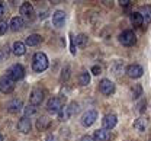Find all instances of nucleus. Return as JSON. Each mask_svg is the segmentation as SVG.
<instances>
[{"mask_svg": "<svg viewBox=\"0 0 151 141\" xmlns=\"http://www.w3.org/2000/svg\"><path fill=\"white\" fill-rule=\"evenodd\" d=\"M70 38H71V45H70V51H71V54H73V55H76V40L74 38H73V35H71V34H70Z\"/></svg>", "mask_w": 151, "mask_h": 141, "instance_id": "obj_32", "label": "nucleus"}, {"mask_svg": "<svg viewBox=\"0 0 151 141\" xmlns=\"http://www.w3.org/2000/svg\"><path fill=\"white\" fill-rule=\"evenodd\" d=\"M77 112H78V103H77V102H71L68 106L63 108V111L58 114V117H60L61 121H67V119H70L71 117H74Z\"/></svg>", "mask_w": 151, "mask_h": 141, "instance_id": "obj_3", "label": "nucleus"}, {"mask_svg": "<svg viewBox=\"0 0 151 141\" xmlns=\"http://www.w3.org/2000/svg\"><path fill=\"white\" fill-rule=\"evenodd\" d=\"M68 77H70V67H68V65H65V68L63 70V74H61V80L65 81Z\"/></svg>", "mask_w": 151, "mask_h": 141, "instance_id": "obj_29", "label": "nucleus"}, {"mask_svg": "<svg viewBox=\"0 0 151 141\" xmlns=\"http://www.w3.org/2000/svg\"><path fill=\"white\" fill-rule=\"evenodd\" d=\"M6 108H7V111H9V112L16 114V112H19V111L23 108V105H22V101H20V99H12V101L7 102Z\"/></svg>", "mask_w": 151, "mask_h": 141, "instance_id": "obj_16", "label": "nucleus"}, {"mask_svg": "<svg viewBox=\"0 0 151 141\" xmlns=\"http://www.w3.org/2000/svg\"><path fill=\"white\" fill-rule=\"evenodd\" d=\"M48 127V119L47 118H39L37 122V128L39 131H42V129H45Z\"/></svg>", "mask_w": 151, "mask_h": 141, "instance_id": "obj_27", "label": "nucleus"}, {"mask_svg": "<svg viewBox=\"0 0 151 141\" xmlns=\"http://www.w3.org/2000/svg\"><path fill=\"white\" fill-rule=\"evenodd\" d=\"M32 68L34 71L41 73V71H45L48 68V58L44 53H37L32 58Z\"/></svg>", "mask_w": 151, "mask_h": 141, "instance_id": "obj_1", "label": "nucleus"}, {"mask_svg": "<svg viewBox=\"0 0 151 141\" xmlns=\"http://www.w3.org/2000/svg\"><path fill=\"white\" fill-rule=\"evenodd\" d=\"M25 51H26V45L23 44V42H20V41H16L15 44H13V54L15 55H23L25 54Z\"/></svg>", "mask_w": 151, "mask_h": 141, "instance_id": "obj_20", "label": "nucleus"}, {"mask_svg": "<svg viewBox=\"0 0 151 141\" xmlns=\"http://www.w3.org/2000/svg\"><path fill=\"white\" fill-rule=\"evenodd\" d=\"M64 102H65V98H51L48 103H47V109L48 112L51 114H60L64 108Z\"/></svg>", "mask_w": 151, "mask_h": 141, "instance_id": "obj_2", "label": "nucleus"}, {"mask_svg": "<svg viewBox=\"0 0 151 141\" xmlns=\"http://www.w3.org/2000/svg\"><path fill=\"white\" fill-rule=\"evenodd\" d=\"M15 89V80L10 77V76H1L0 77V92L4 93V95H9L12 93Z\"/></svg>", "mask_w": 151, "mask_h": 141, "instance_id": "obj_4", "label": "nucleus"}, {"mask_svg": "<svg viewBox=\"0 0 151 141\" xmlns=\"http://www.w3.org/2000/svg\"><path fill=\"white\" fill-rule=\"evenodd\" d=\"M41 42V35H38V34H32V35H29L26 41H25V45H29V47H35Z\"/></svg>", "mask_w": 151, "mask_h": 141, "instance_id": "obj_21", "label": "nucleus"}, {"mask_svg": "<svg viewBox=\"0 0 151 141\" xmlns=\"http://www.w3.org/2000/svg\"><path fill=\"white\" fill-rule=\"evenodd\" d=\"M129 3H131V0H121V1H119L121 6H128Z\"/></svg>", "mask_w": 151, "mask_h": 141, "instance_id": "obj_35", "label": "nucleus"}, {"mask_svg": "<svg viewBox=\"0 0 151 141\" xmlns=\"http://www.w3.org/2000/svg\"><path fill=\"white\" fill-rule=\"evenodd\" d=\"M4 55H6V54H4V53H3V51H1V50H0V61H1V58H3V57H4Z\"/></svg>", "mask_w": 151, "mask_h": 141, "instance_id": "obj_37", "label": "nucleus"}, {"mask_svg": "<svg viewBox=\"0 0 151 141\" xmlns=\"http://www.w3.org/2000/svg\"><path fill=\"white\" fill-rule=\"evenodd\" d=\"M131 95L134 99H138L139 96H142V87H141V84H134V86H132Z\"/></svg>", "mask_w": 151, "mask_h": 141, "instance_id": "obj_23", "label": "nucleus"}, {"mask_svg": "<svg viewBox=\"0 0 151 141\" xmlns=\"http://www.w3.org/2000/svg\"><path fill=\"white\" fill-rule=\"evenodd\" d=\"M99 90H100L102 95L111 96V95L115 93V84L111 80H108V79H103V80L99 83Z\"/></svg>", "mask_w": 151, "mask_h": 141, "instance_id": "obj_7", "label": "nucleus"}, {"mask_svg": "<svg viewBox=\"0 0 151 141\" xmlns=\"http://www.w3.org/2000/svg\"><path fill=\"white\" fill-rule=\"evenodd\" d=\"M0 141H3V135H0Z\"/></svg>", "mask_w": 151, "mask_h": 141, "instance_id": "obj_38", "label": "nucleus"}, {"mask_svg": "<svg viewBox=\"0 0 151 141\" xmlns=\"http://www.w3.org/2000/svg\"><path fill=\"white\" fill-rule=\"evenodd\" d=\"M45 141H54V137H52V135H48V137H47V140Z\"/></svg>", "mask_w": 151, "mask_h": 141, "instance_id": "obj_36", "label": "nucleus"}, {"mask_svg": "<svg viewBox=\"0 0 151 141\" xmlns=\"http://www.w3.org/2000/svg\"><path fill=\"white\" fill-rule=\"evenodd\" d=\"M23 26H25V20H23L22 16H15V18H12V20H10V29H12L13 32L22 31Z\"/></svg>", "mask_w": 151, "mask_h": 141, "instance_id": "obj_15", "label": "nucleus"}, {"mask_svg": "<svg viewBox=\"0 0 151 141\" xmlns=\"http://www.w3.org/2000/svg\"><path fill=\"white\" fill-rule=\"evenodd\" d=\"M90 71H92V74H94V76H99L102 73V67L100 65H93Z\"/></svg>", "mask_w": 151, "mask_h": 141, "instance_id": "obj_31", "label": "nucleus"}, {"mask_svg": "<svg viewBox=\"0 0 151 141\" xmlns=\"http://www.w3.org/2000/svg\"><path fill=\"white\" fill-rule=\"evenodd\" d=\"M145 108H147V101H145V99H142V101L138 103V112H139V114H144Z\"/></svg>", "mask_w": 151, "mask_h": 141, "instance_id": "obj_30", "label": "nucleus"}, {"mask_svg": "<svg viewBox=\"0 0 151 141\" xmlns=\"http://www.w3.org/2000/svg\"><path fill=\"white\" fill-rule=\"evenodd\" d=\"M131 23L134 26H141V25L144 23L142 16L139 15V12H134V13H131Z\"/></svg>", "mask_w": 151, "mask_h": 141, "instance_id": "obj_22", "label": "nucleus"}, {"mask_svg": "<svg viewBox=\"0 0 151 141\" xmlns=\"http://www.w3.org/2000/svg\"><path fill=\"white\" fill-rule=\"evenodd\" d=\"M23 112H25V117H31V115H34V114L37 112V106L28 105L26 108H23Z\"/></svg>", "mask_w": 151, "mask_h": 141, "instance_id": "obj_26", "label": "nucleus"}, {"mask_svg": "<svg viewBox=\"0 0 151 141\" xmlns=\"http://www.w3.org/2000/svg\"><path fill=\"white\" fill-rule=\"evenodd\" d=\"M139 15L142 16V20L145 23H151V6H142L139 9Z\"/></svg>", "mask_w": 151, "mask_h": 141, "instance_id": "obj_19", "label": "nucleus"}, {"mask_svg": "<svg viewBox=\"0 0 151 141\" xmlns=\"http://www.w3.org/2000/svg\"><path fill=\"white\" fill-rule=\"evenodd\" d=\"M150 141H151V138H150Z\"/></svg>", "mask_w": 151, "mask_h": 141, "instance_id": "obj_39", "label": "nucleus"}, {"mask_svg": "<svg viewBox=\"0 0 151 141\" xmlns=\"http://www.w3.org/2000/svg\"><path fill=\"white\" fill-rule=\"evenodd\" d=\"M7 76H10L13 80H20L25 77V68L22 64H13L9 70H7Z\"/></svg>", "mask_w": 151, "mask_h": 141, "instance_id": "obj_5", "label": "nucleus"}, {"mask_svg": "<svg viewBox=\"0 0 151 141\" xmlns=\"http://www.w3.org/2000/svg\"><path fill=\"white\" fill-rule=\"evenodd\" d=\"M44 96H45V92L42 90V89H34L32 90V93H31V98H29V102H31V105H34V106H38V105H41L42 101H44Z\"/></svg>", "mask_w": 151, "mask_h": 141, "instance_id": "obj_9", "label": "nucleus"}, {"mask_svg": "<svg viewBox=\"0 0 151 141\" xmlns=\"http://www.w3.org/2000/svg\"><path fill=\"white\" fill-rule=\"evenodd\" d=\"M78 81H80V84H81V86H87V84L90 83V73L83 71V73L78 76Z\"/></svg>", "mask_w": 151, "mask_h": 141, "instance_id": "obj_25", "label": "nucleus"}, {"mask_svg": "<svg viewBox=\"0 0 151 141\" xmlns=\"http://www.w3.org/2000/svg\"><path fill=\"white\" fill-rule=\"evenodd\" d=\"M9 26H10V25H9L6 20L0 19V35H4V34H6V31L9 29Z\"/></svg>", "mask_w": 151, "mask_h": 141, "instance_id": "obj_28", "label": "nucleus"}, {"mask_svg": "<svg viewBox=\"0 0 151 141\" xmlns=\"http://www.w3.org/2000/svg\"><path fill=\"white\" fill-rule=\"evenodd\" d=\"M97 119V112L93 111V109H90V111H87V112H84L83 114V117H81V125L83 127H90V125H93L94 122Z\"/></svg>", "mask_w": 151, "mask_h": 141, "instance_id": "obj_8", "label": "nucleus"}, {"mask_svg": "<svg viewBox=\"0 0 151 141\" xmlns=\"http://www.w3.org/2000/svg\"><path fill=\"white\" fill-rule=\"evenodd\" d=\"M20 15L23 18H26L28 20H32L35 18V10H34V6L31 3H23L20 6Z\"/></svg>", "mask_w": 151, "mask_h": 141, "instance_id": "obj_11", "label": "nucleus"}, {"mask_svg": "<svg viewBox=\"0 0 151 141\" xmlns=\"http://www.w3.org/2000/svg\"><path fill=\"white\" fill-rule=\"evenodd\" d=\"M80 141H94V138H93V137H90V135H84V137H83Z\"/></svg>", "mask_w": 151, "mask_h": 141, "instance_id": "obj_34", "label": "nucleus"}, {"mask_svg": "<svg viewBox=\"0 0 151 141\" xmlns=\"http://www.w3.org/2000/svg\"><path fill=\"white\" fill-rule=\"evenodd\" d=\"M76 45H77V47H80V48L86 47V45H87V37H86L84 34L77 35V37H76Z\"/></svg>", "mask_w": 151, "mask_h": 141, "instance_id": "obj_24", "label": "nucleus"}, {"mask_svg": "<svg viewBox=\"0 0 151 141\" xmlns=\"http://www.w3.org/2000/svg\"><path fill=\"white\" fill-rule=\"evenodd\" d=\"M147 125H148V119L147 118H138L137 121L134 122V128L137 129V131H139V132H144L145 129H147Z\"/></svg>", "mask_w": 151, "mask_h": 141, "instance_id": "obj_18", "label": "nucleus"}, {"mask_svg": "<svg viewBox=\"0 0 151 141\" xmlns=\"http://www.w3.org/2000/svg\"><path fill=\"white\" fill-rule=\"evenodd\" d=\"M142 73H144V70H142V67L138 65V64H131V65L127 67V74H128V77H131V79H139V77L142 76Z\"/></svg>", "mask_w": 151, "mask_h": 141, "instance_id": "obj_10", "label": "nucleus"}, {"mask_svg": "<svg viewBox=\"0 0 151 141\" xmlns=\"http://www.w3.org/2000/svg\"><path fill=\"white\" fill-rule=\"evenodd\" d=\"M93 138L96 141H109L111 140V132H109L108 129H105V128L97 129V131H94Z\"/></svg>", "mask_w": 151, "mask_h": 141, "instance_id": "obj_17", "label": "nucleus"}, {"mask_svg": "<svg viewBox=\"0 0 151 141\" xmlns=\"http://www.w3.org/2000/svg\"><path fill=\"white\" fill-rule=\"evenodd\" d=\"M64 22H65V13L63 10H55L54 15H52V23H54V26L61 28V26H64Z\"/></svg>", "mask_w": 151, "mask_h": 141, "instance_id": "obj_14", "label": "nucleus"}, {"mask_svg": "<svg viewBox=\"0 0 151 141\" xmlns=\"http://www.w3.org/2000/svg\"><path fill=\"white\" fill-rule=\"evenodd\" d=\"M116 122H118L116 115H115V114H109V115H105V117H103L102 125H103L105 129H112V128H115Z\"/></svg>", "mask_w": 151, "mask_h": 141, "instance_id": "obj_12", "label": "nucleus"}, {"mask_svg": "<svg viewBox=\"0 0 151 141\" xmlns=\"http://www.w3.org/2000/svg\"><path fill=\"white\" fill-rule=\"evenodd\" d=\"M32 128V124H31V119L28 117H22L18 121V129L23 134H28Z\"/></svg>", "mask_w": 151, "mask_h": 141, "instance_id": "obj_13", "label": "nucleus"}, {"mask_svg": "<svg viewBox=\"0 0 151 141\" xmlns=\"http://www.w3.org/2000/svg\"><path fill=\"white\" fill-rule=\"evenodd\" d=\"M119 42L125 47H132L135 42H137V37L132 31H124L121 35H119Z\"/></svg>", "mask_w": 151, "mask_h": 141, "instance_id": "obj_6", "label": "nucleus"}, {"mask_svg": "<svg viewBox=\"0 0 151 141\" xmlns=\"http://www.w3.org/2000/svg\"><path fill=\"white\" fill-rule=\"evenodd\" d=\"M4 15H6V6L0 1V18H3Z\"/></svg>", "mask_w": 151, "mask_h": 141, "instance_id": "obj_33", "label": "nucleus"}]
</instances>
